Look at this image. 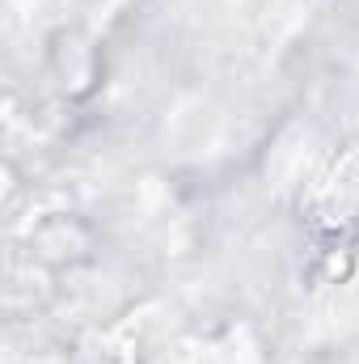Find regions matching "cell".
Wrapping results in <instances>:
<instances>
[]
</instances>
